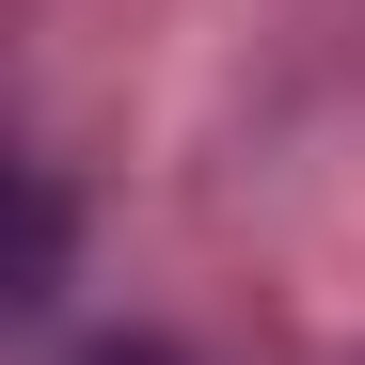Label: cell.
<instances>
[{"label": "cell", "mask_w": 365, "mask_h": 365, "mask_svg": "<svg viewBox=\"0 0 365 365\" xmlns=\"http://www.w3.org/2000/svg\"><path fill=\"white\" fill-rule=\"evenodd\" d=\"M96 365H175V349H143V334H111V349H96Z\"/></svg>", "instance_id": "1"}]
</instances>
